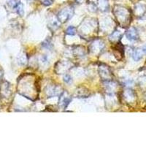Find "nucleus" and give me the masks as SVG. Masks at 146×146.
Masks as SVG:
<instances>
[{"label": "nucleus", "instance_id": "obj_19", "mask_svg": "<svg viewBox=\"0 0 146 146\" xmlns=\"http://www.w3.org/2000/svg\"><path fill=\"white\" fill-rule=\"evenodd\" d=\"M80 1H81V0H77V2H80Z\"/></svg>", "mask_w": 146, "mask_h": 146}, {"label": "nucleus", "instance_id": "obj_11", "mask_svg": "<svg viewBox=\"0 0 146 146\" xmlns=\"http://www.w3.org/2000/svg\"><path fill=\"white\" fill-rule=\"evenodd\" d=\"M99 2H100V7L102 10H107L108 7V0H99Z\"/></svg>", "mask_w": 146, "mask_h": 146}, {"label": "nucleus", "instance_id": "obj_3", "mask_svg": "<svg viewBox=\"0 0 146 146\" xmlns=\"http://www.w3.org/2000/svg\"><path fill=\"white\" fill-rule=\"evenodd\" d=\"M100 76L102 77L104 80L106 81H109L111 79V72L108 66L105 65H102L100 66Z\"/></svg>", "mask_w": 146, "mask_h": 146}, {"label": "nucleus", "instance_id": "obj_15", "mask_svg": "<svg viewBox=\"0 0 146 146\" xmlns=\"http://www.w3.org/2000/svg\"><path fill=\"white\" fill-rule=\"evenodd\" d=\"M53 0H42V3L45 6H50L53 4Z\"/></svg>", "mask_w": 146, "mask_h": 146}, {"label": "nucleus", "instance_id": "obj_20", "mask_svg": "<svg viewBox=\"0 0 146 146\" xmlns=\"http://www.w3.org/2000/svg\"><path fill=\"white\" fill-rule=\"evenodd\" d=\"M29 1H30V0H29ZM31 1H32V0H31Z\"/></svg>", "mask_w": 146, "mask_h": 146}, {"label": "nucleus", "instance_id": "obj_1", "mask_svg": "<svg viewBox=\"0 0 146 146\" xmlns=\"http://www.w3.org/2000/svg\"><path fill=\"white\" fill-rule=\"evenodd\" d=\"M115 15L116 17L117 20L119 22L121 25L125 26L126 23H129V13L126 9L121 7H118L115 9Z\"/></svg>", "mask_w": 146, "mask_h": 146}, {"label": "nucleus", "instance_id": "obj_13", "mask_svg": "<svg viewBox=\"0 0 146 146\" xmlns=\"http://www.w3.org/2000/svg\"><path fill=\"white\" fill-rule=\"evenodd\" d=\"M66 35H75V33H76V29L72 27V26H70V27L66 29Z\"/></svg>", "mask_w": 146, "mask_h": 146}, {"label": "nucleus", "instance_id": "obj_18", "mask_svg": "<svg viewBox=\"0 0 146 146\" xmlns=\"http://www.w3.org/2000/svg\"><path fill=\"white\" fill-rule=\"evenodd\" d=\"M143 50V53H145V54H146V46L143 47V50Z\"/></svg>", "mask_w": 146, "mask_h": 146}, {"label": "nucleus", "instance_id": "obj_9", "mask_svg": "<svg viewBox=\"0 0 146 146\" xmlns=\"http://www.w3.org/2000/svg\"><path fill=\"white\" fill-rule=\"evenodd\" d=\"M15 11L17 12V13L19 15L22 16L23 15V13H24V10H23V5L21 3V2H18V5H17L16 7H15Z\"/></svg>", "mask_w": 146, "mask_h": 146}, {"label": "nucleus", "instance_id": "obj_7", "mask_svg": "<svg viewBox=\"0 0 146 146\" xmlns=\"http://www.w3.org/2000/svg\"><path fill=\"white\" fill-rule=\"evenodd\" d=\"M132 56L135 61H139V60H140L143 58V50H139V49H137L133 53Z\"/></svg>", "mask_w": 146, "mask_h": 146}, {"label": "nucleus", "instance_id": "obj_5", "mask_svg": "<svg viewBox=\"0 0 146 146\" xmlns=\"http://www.w3.org/2000/svg\"><path fill=\"white\" fill-rule=\"evenodd\" d=\"M71 101V99L68 96H65V93H62L61 94V96H60V100H59V105L63 106L64 108H66L67 105H69V103Z\"/></svg>", "mask_w": 146, "mask_h": 146}, {"label": "nucleus", "instance_id": "obj_10", "mask_svg": "<svg viewBox=\"0 0 146 146\" xmlns=\"http://www.w3.org/2000/svg\"><path fill=\"white\" fill-rule=\"evenodd\" d=\"M42 47L44 48H46V49H49V50L52 49V48H53V45H52L50 39L48 38L45 40H44V41L42 42Z\"/></svg>", "mask_w": 146, "mask_h": 146}, {"label": "nucleus", "instance_id": "obj_12", "mask_svg": "<svg viewBox=\"0 0 146 146\" xmlns=\"http://www.w3.org/2000/svg\"><path fill=\"white\" fill-rule=\"evenodd\" d=\"M18 60V63L21 65L26 64L27 62V56H26L25 54L22 55V56H19Z\"/></svg>", "mask_w": 146, "mask_h": 146}, {"label": "nucleus", "instance_id": "obj_2", "mask_svg": "<svg viewBox=\"0 0 146 146\" xmlns=\"http://www.w3.org/2000/svg\"><path fill=\"white\" fill-rule=\"evenodd\" d=\"M72 7H66L62 9L58 14V20L62 23H65L68 20H70L73 15Z\"/></svg>", "mask_w": 146, "mask_h": 146}, {"label": "nucleus", "instance_id": "obj_6", "mask_svg": "<svg viewBox=\"0 0 146 146\" xmlns=\"http://www.w3.org/2000/svg\"><path fill=\"white\" fill-rule=\"evenodd\" d=\"M61 88L58 86H52L48 88V94L50 96H58V95H61Z\"/></svg>", "mask_w": 146, "mask_h": 146}, {"label": "nucleus", "instance_id": "obj_17", "mask_svg": "<svg viewBox=\"0 0 146 146\" xmlns=\"http://www.w3.org/2000/svg\"><path fill=\"white\" fill-rule=\"evenodd\" d=\"M133 83H134V81L132 80H127L124 82V85L126 86H131L133 85Z\"/></svg>", "mask_w": 146, "mask_h": 146}, {"label": "nucleus", "instance_id": "obj_16", "mask_svg": "<svg viewBox=\"0 0 146 146\" xmlns=\"http://www.w3.org/2000/svg\"><path fill=\"white\" fill-rule=\"evenodd\" d=\"M64 81L66 83H70L72 81V78L69 75H66L64 77Z\"/></svg>", "mask_w": 146, "mask_h": 146}, {"label": "nucleus", "instance_id": "obj_8", "mask_svg": "<svg viewBox=\"0 0 146 146\" xmlns=\"http://www.w3.org/2000/svg\"><path fill=\"white\" fill-rule=\"evenodd\" d=\"M121 34L120 32L115 31V32H113L111 36H110V40L113 42H118V40L121 39Z\"/></svg>", "mask_w": 146, "mask_h": 146}, {"label": "nucleus", "instance_id": "obj_14", "mask_svg": "<svg viewBox=\"0 0 146 146\" xmlns=\"http://www.w3.org/2000/svg\"><path fill=\"white\" fill-rule=\"evenodd\" d=\"M18 1L17 0H7V3L10 7L13 9H15L17 5H18Z\"/></svg>", "mask_w": 146, "mask_h": 146}, {"label": "nucleus", "instance_id": "obj_4", "mask_svg": "<svg viewBox=\"0 0 146 146\" xmlns=\"http://www.w3.org/2000/svg\"><path fill=\"white\" fill-rule=\"evenodd\" d=\"M126 36L131 41H135L138 39V33L135 28H130L126 32Z\"/></svg>", "mask_w": 146, "mask_h": 146}]
</instances>
